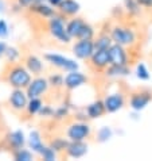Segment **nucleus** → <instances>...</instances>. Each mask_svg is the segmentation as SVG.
<instances>
[{
  "instance_id": "6",
  "label": "nucleus",
  "mask_w": 152,
  "mask_h": 161,
  "mask_svg": "<svg viewBox=\"0 0 152 161\" xmlns=\"http://www.w3.org/2000/svg\"><path fill=\"white\" fill-rule=\"evenodd\" d=\"M152 102V91L149 89H137L129 93V97L127 99L128 106L132 111L140 113Z\"/></svg>"
},
{
  "instance_id": "12",
  "label": "nucleus",
  "mask_w": 152,
  "mask_h": 161,
  "mask_svg": "<svg viewBox=\"0 0 152 161\" xmlns=\"http://www.w3.org/2000/svg\"><path fill=\"white\" fill-rule=\"evenodd\" d=\"M89 83V77L86 76V73L81 72L79 69L75 70H70V72L65 73V89L69 92L77 91L81 87L86 86Z\"/></svg>"
},
{
  "instance_id": "15",
  "label": "nucleus",
  "mask_w": 152,
  "mask_h": 161,
  "mask_svg": "<svg viewBox=\"0 0 152 161\" xmlns=\"http://www.w3.org/2000/svg\"><path fill=\"white\" fill-rule=\"evenodd\" d=\"M27 144V136L24 134L23 130H12L8 131L4 137V145L7 146V149L14 152L20 147H24Z\"/></svg>"
},
{
  "instance_id": "17",
  "label": "nucleus",
  "mask_w": 152,
  "mask_h": 161,
  "mask_svg": "<svg viewBox=\"0 0 152 161\" xmlns=\"http://www.w3.org/2000/svg\"><path fill=\"white\" fill-rule=\"evenodd\" d=\"M23 65L27 68L28 72L33 76L43 75L44 72V60L34 53H28L23 58Z\"/></svg>"
},
{
  "instance_id": "5",
  "label": "nucleus",
  "mask_w": 152,
  "mask_h": 161,
  "mask_svg": "<svg viewBox=\"0 0 152 161\" xmlns=\"http://www.w3.org/2000/svg\"><path fill=\"white\" fill-rule=\"evenodd\" d=\"M43 60L50 66L61 70V72H63V73L70 72V70L79 69V64L77 62V60L70 58V57L63 56V54H59V53H54V52L46 53V54L43 56Z\"/></svg>"
},
{
  "instance_id": "2",
  "label": "nucleus",
  "mask_w": 152,
  "mask_h": 161,
  "mask_svg": "<svg viewBox=\"0 0 152 161\" xmlns=\"http://www.w3.org/2000/svg\"><path fill=\"white\" fill-rule=\"evenodd\" d=\"M31 79H33V75L27 70V68L23 65V62L8 64L3 72V80L11 88L26 89V87L30 84Z\"/></svg>"
},
{
  "instance_id": "19",
  "label": "nucleus",
  "mask_w": 152,
  "mask_h": 161,
  "mask_svg": "<svg viewBox=\"0 0 152 161\" xmlns=\"http://www.w3.org/2000/svg\"><path fill=\"white\" fill-rule=\"evenodd\" d=\"M84 113L86 115L88 119H98V118L104 117L106 114L104 102H102V99H96V100L90 102L84 108Z\"/></svg>"
},
{
  "instance_id": "18",
  "label": "nucleus",
  "mask_w": 152,
  "mask_h": 161,
  "mask_svg": "<svg viewBox=\"0 0 152 161\" xmlns=\"http://www.w3.org/2000/svg\"><path fill=\"white\" fill-rule=\"evenodd\" d=\"M27 11L30 12L31 15H35V16L41 18V19H44V20L50 19V18L57 12L55 8L51 7L47 2H37V3H34Z\"/></svg>"
},
{
  "instance_id": "35",
  "label": "nucleus",
  "mask_w": 152,
  "mask_h": 161,
  "mask_svg": "<svg viewBox=\"0 0 152 161\" xmlns=\"http://www.w3.org/2000/svg\"><path fill=\"white\" fill-rule=\"evenodd\" d=\"M53 115H54V107L50 104H43L38 117H41L42 119H53Z\"/></svg>"
},
{
  "instance_id": "42",
  "label": "nucleus",
  "mask_w": 152,
  "mask_h": 161,
  "mask_svg": "<svg viewBox=\"0 0 152 161\" xmlns=\"http://www.w3.org/2000/svg\"><path fill=\"white\" fill-rule=\"evenodd\" d=\"M7 6H6V4H4V2H3V0H0V11H2V12H4V11H6L7 10Z\"/></svg>"
},
{
  "instance_id": "40",
  "label": "nucleus",
  "mask_w": 152,
  "mask_h": 161,
  "mask_svg": "<svg viewBox=\"0 0 152 161\" xmlns=\"http://www.w3.org/2000/svg\"><path fill=\"white\" fill-rule=\"evenodd\" d=\"M7 47H8V45H7L6 42H4V41H0V58H3V57H4V53H6Z\"/></svg>"
},
{
  "instance_id": "23",
  "label": "nucleus",
  "mask_w": 152,
  "mask_h": 161,
  "mask_svg": "<svg viewBox=\"0 0 152 161\" xmlns=\"http://www.w3.org/2000/svg\"><path fill=\"white\" fill-rule=\"evenodd\" d=\"M93 43H94L96 50H108V49L112 46L113 41H112L110 34L108 33V31L100 30L96 34V37L93 38Z\"/></svg>"
},
{
  "instance_id": "7",
  "label": "nucleus",
  "mask_w": 152,
  "mask_h": 161,
  "mask_svg": "<svg viewBox=\"0 0 152 161\" xmlns=\"http://www.w3.org/2000/svg\"><path fill=\"white\" fill-rule=\"evenodd\" d=\"M108 53H109L110 64L131 65L133 61V56H132L133 50L125 46H121L119 43H112V46L108 49Z\"/></svg>"
},
{
  "instance_id": "1",
  "label": "nucleus",
  "mask_w": 152,
  "mask_h": 161,
  "mask_svg": "<svg viewBox=\"0 0 152 161\" xmlns=\"http://www.w3.org/2000/svg\"><path fill=\"white\" fill-rule=\"evenodd\" d=\"M113 43H119L131 50H135L141 43V33L131 22H117L112 25L109 30Z\"/></svg>"
},
{
  "instance_id": "8",
  "label": "nucleus",
  "mask_w": 152,
  "mask_h": 161,
  "mask_svg": "<svg viewBox=\"0 0 152 161\" xmlns=\"http://www.w3.org/2000/svg\"><path fill=\"white\" fill-rule=\"evenodd\" d=\"M48 91H50V86H48L47 77L43 75L33 76L30 84L26 87V93L28 99L30 97H43L47 95Z\"/></svg>"
},
{
  "instance_id": "43",
  "label": "nucleus",
  "mask_w": 152,
  "mask_h": 161,
  "mask_svg": "<svg viewBox=\"0 0 152 161\" xmlns=\"http://www.w3.org/2000/svg\"><path fill=\"white\" fill-rule=\"evenodd\" d=\"M3 130V123H2V118H0V133Z\"/></svg>"
},
{
  "instance_id": "10",
  "label": "nucleus",
  "mask_w": 152,
  "mask_h": 161,
  "mask_svg": "<svg viewBox=\"0 0 152 161\" xmlns=\"http://www.w3.org/2000/svg\"><path fill=\"white\" fill-rule=\"evenodd\" d=\"M102 102H104L105 110L108 114H114L119 113L120 110H123L125 106H127V96L123 91H113L109 92L102 97Z\"/></svg>"
},
{
  "instance_id": "16",
  "label": "nucleus",
  "mask_w": 152,
  "mask_h": 161,
  "mask_svg": "<svg viewBox=\"0 0 152 161\" xmlns=\"http://www.w3.org/2000/svg\"><path fill=\"white\" fill-rule=\"evenodd\" d=\"M88 152H89V145L86 141H69L63 154L68 158L79 160L85 157L88 154Z\"/></svg>"
},
{
  "instance_id": "31",
  "label": "nucleus",
  "mask_w": 152,
  "mask_h": 161,
  "mask_svg": "<svg viewBox=\"0 0 152 161\" xmlns=\"http://www.w3.org/2000/svg\"><path fill=\"white\" fill-rule=\"evenodd\" d=\"M4 60H6L8 64H14V62H20L22 58V52L19 47L16 46H8L6 53H4Z\"/></svg>"
},
{
  "instance_id": "21",
  "label": "nucleus",
  "mask_w": 152,
  "mask_h": 161,
  "mask_svg": "<svg viewBox=\"0 0 152 161\" xmlns=\"http://www.w3.org/2000/svg\"><path fill=\"white\" fill-rule=\"evenodd\" d=\"M85 22L86 20L79 15H75V16H71V18H68V19H66V31H68L69 37L71 39H77Z\"/></svg>"
},
{
  "instance_id": "11",
  "label": "nucleus",
  "mask_w": 152,
  "mask_h": 161,
  "mask_svg": "<svg viewBox=\"0 0 152 161\" xmlns=\"http://www.w3.org/2000/svg\"><path fill=\"white\" fill-rule=\"evenodd\" d=\"M8 107L16 114H23L28 102V96L26 93V89L22 88H12L8 95Z\"/></svg>"
},
{
  "instance_id": "3",
  "label": "nucleus",
  "mask_w": 152,
  "mask_h": 161,
  "mask_svg": "<svg viewBox=\"0 0 152 161\" xmlns=\"http://www.w3.org/2000/svg\"><path fill=\"white\" fill-rule=\"evenodd\" d=\"M66 19L63 15L59 12H55L50 19L46 20V31L50 37L54 39L55 42L62 43V45H69L71 43V39L69 37L68 31H66Z\"/></svg>"
},
{
  "instance_id": "41",
  "label": "nucleus",
  "mask_w": 152,
  "mask_h": 161,
  "mask_svg": "<svg viewBox=\"0 0 152 161\" xmlns=\"http://www.w3.org/2000/svg\"><path fill=\"white\" fill-rule=\"evenodd\" d=\"M46 2H47L48 4H50L51 7H54L55 10H57V8H58V6H59V4H61L62 2H63V0H46Z\"/></svg>"
},
{
  "instance_id": "13",
  "label": "nucleus",
  "mask_w": 152,
  "mask_h": 161,
  "mask_svg": "<svg viewBox=\"0 0 152 161\" xmlns=\"http://www.w3.org/2000/svg\"><path fill=\"white\" fill-rule=\"evenodd\" d=\"M89 69L94 73H101L110 64L108 50H94L90 58L86 61Z\"/></svg>"
},
{
  "instance_id": "4",
  "label": "nucleus",
  "mask_w": 152,
  "mask_h": 161,
  "mask_svg": "<svg viewBox=\"0 0 152 161\" xmlns=\"http://www.w3.org/2000/svg\"><path fill=\"white\" fill-rule=\"evenodd\" d=\"M93 136V127L86 119H74L65 127V137L69 141H88Z\"/></svg>"
},
{
  "instance_id": "26",
  "label": "nucleus",
  "mask_w": 152,
  "mask_h": 161,
  "mask_svg": "<svg viewBox=\"0 0 152 161\" xmlns=\"http://www.w3.org/2000/svg\"><path fill=\"white\" fill-rule=\"evenodd\" d=\"M47 81L48 86H50V89H54V91H61L65 87V75L59 72H53L47 76Z\"/></svg>"
},
{
  "instance_id": "25",
  "label": "nucleus",
  "mask_w": 152,
  "mask_h": 161,
  "mask_svg": "<svg viewBox=\"0 0 152 161\" xmlns=\"http://www.w3.org/2000/svg\"><path fill=\"white\" fill-rule=\"evenodd\" d=\"M44 102L42 97H30L27 102V106H26L24 113L27 115V118H34L39 114V111L43 107Z\"/></svg>"
},
{
  "instance_id": "34",
  "label": "nucleus",
  "mask_w": 152,
  "mask_h": 161,
  "mask_svg": "<svg viewBox=\"0 0 152 161\" xmlns=\"http://www.w3.org/2000/svg\"><path fill=\"white\" fill-rule=\"evenodd\" d=\"M39 157H41L42 160H44V161H57L58 160V157H59V154L57 153V152L53 149V147L50 146V145H44L43 147H42V150L39 152Z\"/></svg>"
},
{
  "instance_id": "44",
  "label": "nucleus",
  "mask_w": 152,
  "mask_h": 161,
  "mask_svg": "<svg viewBox=\"0 0 152 161\" xmlns=\"http://www.w3.org/2000/svg\"><path fill=\"white\" fill-rule=\"evenodd\" d=\"M37 2H46V0H37Z\"/></svg>"
},
{
  "instance_id": "29",
  "label": "nucleus",
  "mask_w": 152,
  "mask_h": 161,
  "mask_svg": "<svg viewBox=\"0 0 152 161\" xmlns=\"http://www.w3.org/2000/svg\"><path fill=\"white\" fill-rule=\"evenodd\" d=\"M70 115V106L66 103H62L58 107L54 108V115H53V120L55 122H63L69 118Z\"/></svg>"
},
{
  "instance_id": "33",
  "label": "nucleus",
  "mask_w": 152,
  "mask_h": 161,
  "mask_svg": "<svg viewBox=\"0 0 152 161\" xmlns=\"http://www.w3.org/2000/svg\"><path fill=\"white\" fill-rule=\"evenodd\" d=\"M97 31H96V27L93 25H90L89 22H85L81 31H79L77 39H93L96 37Z\"/></svg>"
},
{
  "instance_id": "38",
  "label": "nucleus",
  "mask_w": 152,
  "mask_h": 161,
  "mask_svg": "<svg viewBox=\"0 0 152 161\" xmlns=\"http://www.w3.org/2000/svg\"><path fill=\"white\" fill-rule=\"evenodd\" d=\"M140 7L145 11H152V0H136Z\"/></svg>"
},
{
  "instance_id": "20",
  "label": "nucleus",
  "mask_w": 152,
  "mask_h": 161,
  "mask_svg": "<svg viewBox=\"0 0 152 161\" xmlns=\"http://www.w3.org/2000/svg\"><path fill=\"white\" fill-rule=\"evenodd\" d=\"M81 11V6L77 0H63L57 8V12H59L61 15L65 18H71L79 14Z\"/></svg>"
},
{
  "instance_id": "24",
  "label": "nucleus",
  "mask_w": 152,
  "mask_h": 161,
  "mask_svg": "<svg viewBox=\"0 0 152 161\" xmlns=\"http://www.w3.org/2000/svg\"><path fill=\"white\" fill-rule=\"evenodd\" d=\"M123 10L124 15L129 19H137L143 12V8L136 0H123Z\"/></svg>"
},
{
  "instance_id": "36",
  "label": "nucleus",
  "mask_w": 152,
  "mask_h": 161,
  "mask_svg": "<svg viewBox=\"0 0 152 161\" xmlns=\"http://www.w3.org/2000/svg\"><path fill=\"white\" fill-rule=\"evenodd\" d=\"M10 35V26L4 19H0V39H4Z\"/></svg>"
},
{
  "instance_id": "9",
  "label": "nucleus",
  "mask_w": 152,
  "mask_h": 161,
  "mask_svg": "<svg viewBox=\"0 0 152 161\" xmlns=\"http://www.w3.org/2000/svg\"><path fill=\"white\" fill-rule=\"evenodd\" d=\"M94 43L93 39H74L71 43V53H73L74 58L78 61L86 62L90 56L94 53Z\"/></svg>"
},
{
  "instance_id": "30",
  "label": "nucleus",
  "mask_w": 152,
  "mask_h": 161,
  "mask_svg": "<svg viewBox=\"0 0 152 161\" xmlns=\"http://www.w3.org/2000/svg\"><path fill=\"white\" fill-rule=\"evenodd\" d=\"M133 73H135L137 80H140V81H148V80L151 79V72H149L148 66H147L144 62H141V61H139L136 64Z\"/></svg>"
},
{
  "instance_id": "28",
  "label": "nucleus",
  "mask_w": 152,
  "mask_h": 161,
  "mask_svg": "<svg viewBox=\"0 0 152 161\" xmlns=\"http://www.w3.org/2000/svg\"><path fill=\"white\" fill-rule=\"evenodd\" d=\"M12 158L15 161H33L35 158V153H33L28 147H20L14 152H11Z\"/></svg>"
},
{
  "instance_id": "27",
  "label": "nucleus",
  "mask_w": 152,
  "mask_h": 161,
  "mask_svg": "<svg viewBox=\"0 0 152 161\" xmlns=\"http://www.w3.org/2000/svg\"><path fill=\"white\" fill-rule=\"evenodd\" d=\"M68 144H69V140H68L66 137H62V136H55V137H53L51 140H50V142H48V145H50L59 156L65 153Z\"/></svg>"
},
{
  "instance_id": "37",
  "label": "nucleus",
  "mask_w": 152,
  "mask_h": 161,
  "mask_svg": "<svg viewBox=\"0 0 152 161\" xmlns=\"http://www.w3.org/2000/svg\"><path fill=\"white\" fill-rule=\"evenodd\" d=\"M15 2L19 4V6L22 7V10L24 11V10H28L34 3H37V0H15Z\"/></svg>"
},
{
  "instance_id": "32",
  "label": "nucleus",
  "mask_w": 152,
  "mask_h": 161,
  "mask_svg": "<svg viewBox=\"0 0 152 161\" xmlns=\"http://www.w3.org/2000/svg\"><path fill=\"white\" fill-rule=\"evenodd\" d=\"M112 137H113V130L109 126H102L96 133V141L98 144H105V142L110 141Z\"/></svg>"
},
{
  "instance_id": "22",
  "label": "nucleus",
  "mask_w": 152,
  "mask_h": 161,
  "mask_svg": "<svg viewBox=\"0 0 152 161\" xmlns=\"http://www.w3.org/2000/svg\"><path fill=\"white\" fill-rule=\"evenodd\" d=\"M28 146V149L33 152V153L35 154H39V152L42 150V147L46 145L43 142V137H42V133L39 130H31L28 133L27 136V144H26Z\"/></svg>"
},
{
  "instance_id": "14",
  "label": "nucleus",
  "mask_w": 152,
  "mask_h": 161,
  "mask_svg": "<svg viewBox=\"0 0 152 161\" xmlns=\"http://www.w3.org/2000/svg\"><path fill=\"white\" fill-rule=\"evenodd\" d=\"M131 73H132L131 65H117V64H109L101 72L102 77L106 80H121L131 76Z\"/></svg>"
},
{
  "instance_id": "39",
  "label": "nucleus",
  "mask_w": 152,
  "mask_h": 161,
  "mask_svg": "<svg viewBox=\"0 0 152 161\" xmlns=\"http://www.w3.org/2000/svg\"><path fill=\"white\" fill-rule=\"evenodd\" d=\"M10 11L12 12V14H22L23 12V10H22V7L18 4L16 2H14L11 4V7H10Z\"/></svg>"
}]
</instances>
